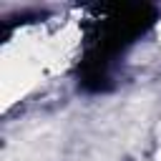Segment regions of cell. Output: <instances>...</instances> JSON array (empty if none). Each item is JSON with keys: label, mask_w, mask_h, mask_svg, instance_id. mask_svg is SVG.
Here are the masks:
<instances>
[{"label": "cell", "mask_w": 161, "mask_h": 161, "mask_svg": "<svg viewBox=\"0 0 161 161\" xmlns=\"http://www.w3.org/2000/svg\"><path fill=\"white\" fill-rule=\"evenodd\" d=\"M83 45V28L75 18L55 15L15 28L3 43V96L15 103L40 86L65 75Z\"/></svg>", "instance_id": "6da1fadb"}]
</instances>
